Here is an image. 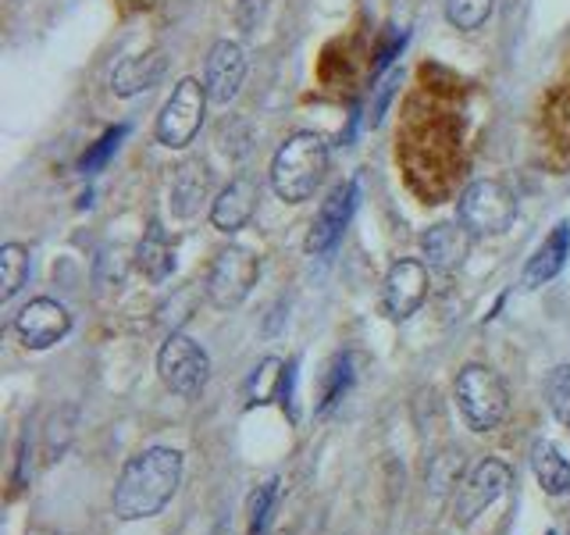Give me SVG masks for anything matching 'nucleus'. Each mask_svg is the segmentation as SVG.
<instances>
[{"label": "nucleus", "instance_id": "nucleus-4", "mask_svg": "<svg viewBox=\"0 0 570 535\" xmlns=\"http://www.w3.org/2000/svg\"><path fill=\"white\" fill-rule=\"evenodd\" d=\"M261 279V261L254 250L246 246H225L214 254L210 268H207V282L204 293L218 311H232L254 293V285Z\"/></svg>", "mask_w": 570, "mask_h": 535}, {"label": "nucleus", "instance_id": "nucleus-24", "mask_svg": "<svg viewBox=\"0 0 570 535\" xmlns=\"http://www.w3.org/2000/svg\"><path fill=\"white\" fill-rule=\"evenodd\" d=\"M495 8V0H445V18H450L453 29H481L489 22V14Z\"/></svg>", "mask_w": 570, "mask_h": 535}, {"label": "nucleus", "instance_id": "nucleus-14", "mask_svg": "<svg viewBox=\"0 0 570 535\" xmlns=\"http://www.w3.org/2000/svg\"><path fill=\"white\" fill-rule=\"evenodd\" d=\"M165 68H168L165 50H147V54H136V58H125L111 71L115 97H139V94H147V89H154L160 79H165Z\"/></svg>", "mask_w": 570, "mask_h": 535}, {"label": "nucleus", "instance_id": "nucleus-9", "mask_svg": "<svg viewBox=\"0 0 570 535\" xmlns=\"http://www.w3.org/2000/svg\"><path fill=\"white\" fill-rule=\"evenodd\" d=\"M428 264L417 257H403L389 268L385 285H382V308L392 321H406L410 314L421 311V303L428 300Z\"/></svg>", "mask_w": 570, "mask_h": 535}, {"label": "nucleus", "instance_id": "nucleus-19", "mask_svg": "<svg viewBox=\"0 0 570 535\" xmlns=\"http://www.w3.org/2000/svg\"><path fill=\"white\" fill-rule=\"evenodd\" d=\"M204 193H207L204 165H196V160H186V165L178 168L175 178H171V207L183 214V218H189V214H196V207H200Z\"/></svg>", "mask_w": 570, "mask_h": 535}, {"label": "nucleus", "instance_id": "nucleus-2", "mask_svg": "<svg viewBox=\"0 0 570 535\" xmlns=\"http://www.w3.org/2000/svg\"><path fill=\"white\" fill-rule=\"evenodd\" d=\"M328 172V143L317 133H293L272 160V189L285 204L311 201Z\"/></svg>", "mask_w": 570, "mask_h": 535}, {"label": "nucleus", "instance_id": "nucleus-22", "mask_svg": "<svg viewBox=\"0 0 570 535\" xmlns=\"http://www.w3.org/2000/svg\"><path fill=\"white\" fill-rule=\"evenodd\" d=\"M282 386H285V364L278 357H267L261 361V368H254V379H249V400L246 403H267L282 397Z\"/></svg>", "mask_w": 570, "mask_h": 535}, {"label": "nucleus", "instance_id": "nucleus-3", "mask_svg": "<svg viewBox=\"0 0 570 535\" xmlns=\"http://www.w3.org/2000/svg\"><path fill=\"white\" fill-rule=\"evenodd\" d=\"M456 407L471 432H492L510 415V392L485 364H463L456 374Z\"/></svg>", "mask_w": 570, "mask_h": 535}, {"label": "nucleus", "instance_id": "nucleus-12", "mask_svg": "<svg viewBox=\"0 0 570 535\" xmlns=\"http://www.w3.org/2000/svg\"><path fill=\"white\" fill-rule=\"evenodd\" d=\"M246 79V54L236 40H218L207 54V68H204V86L210 104H228L236 100L239 86Z\"/></svg>", "mask_w": 570, "mask_h": 535}, {"label": "nucleus", "instance_id": "nucleus-5", "mask_svg": "<svg viewBox=\"0 0 570 535\" xmlns=\"http://www.w3.org/2000/svg\"><path fill=\"white\" fill-rule=\"evenodd\" d=\"M207 100H210L207 97V86H200L196 79H183V82H178L171 89V97L165 100V107H160L157 125H154L160 147L186 150L189 143L196 139V133H200V125H204Z\"/></svg>", "mask_w": 570, "mask_h": 535}, {"label": "nucleus", "instance_id": "nucleus-20", "mask_svg": "<svg viewBox=\"0 0 570 535\" xmlns=\"http://www.w3.org/2000/svg\"><path fill=\"white\" fill-rule=\"evenodd\" d=\"M29 282V250L22 243H4L0 246V300H11L22 293Z\"/></svg>", "mask_w": 570, "mask_h": 535}, {"label": "nucleus", "instance_id": "nucleus-10", "mask_svg": "<svg viewBox=\"0 0 570 535\" xmlns=\"http://www.w3.org/2000/svg\"><path fill=\"white\" fill-rule=\"evenodd\" d=\"M14 332H18V339H22V347L50 350L71 332V314H68L65 303L50 300V296H36L14 314Z\"/></svg>", "mask_w": 570, "mask_h": 535}, {"label": "nucleus", "instance_id": "nucleus-25", "mask_svg": "<svg viewBox=\"0 0 570 535\" xmlns=\"http://www.w3.org/2000/svg\"><path fill=\"white\" fill-rule=\"evenodd\" d=\"M546 400H549L552 418L570 428V364H560V368L549 371V379H546Z\"/></svg>", "mask_w": 570, "mask_h": 535}, {"label": "nucleus", "instance_id": "nucleus-27", "mask_svg": "<svg viewBox=\"0 0 570 535\" xmlns=\"http://www.w3.org/2000/svg\"><path fill=\"white\" fill-rule=\"evenodd\" d=\"M125 133H129L125 125H115V129H107V133L97 139V147L82 157V172H97V168H104V165H107V157H111V154L118 150V143L125 139Z\"/></svg>", "mask_w": 570, "mask_h": 535}, {"label": "nucleus", "instance_id": "nucleus-7", "mask_svg": "<svg viewBox=\"0 0 570 535\" xmlns=\"http://www.w3.org/2000/svg\"><path fill=\"white\" fill-rule=\"evenodd\" d=\"M517 218V196L495 183V178H478L460 196V222L468 225L474 236H499Z\"/></svg>", "mask_w": 570, "mask_h": 535}, {"label": "nucleus", "instance_id": "nucleus-6", "mask_svg": "<svg viewBox=\"0 0 570 535\" xmlns=\"http://www.w3.org/2000/svg\"><path fill=\"white\" fill-rule=\"evenodd\" d=\"M157 374L175 397L193 400V397H200L210 379V357L196 339H189L183 332H171L157 353Z\"/></svg>", "mask_w": 570, "mask_h": 535}, {"label": "nucleus", "instance_id": "nucleus-30", "mask_svg": "<svg viewBox=\"0 0 570 535\" xmlns=\"http://www.w3.org/2000/svg\"><path fill=\"white\" fill-rule=\"evenodd\" d=\"M14 489H22V481H26V475H29V436H22L18 439V457H14Z\"/></svg>", "mask_w": 570, "mask_h": 535}, {"label": "nucleus", "instance_id": "nucleus-17", "mask_svg": "<svg viewBox=\"0 0 570 535\" xmlns=\"http://www.w3.org/2000/svg\"><path fill=\"white\" fill-rule=\"evenodd\" d=\"M531 471L539 478L542 493H549V496L570 493V460L549 439H539L531 446Z\"/></svg>", "mask_w": 570, "mask_h": 535}, {"label": "nucleus", "instance_id": "nucleus-26", "mask_svg": "<svg viewBox=\"0 0 570 535\" xmlns=\"http://www.w3.org/2000/svg\"><path fill=\"white\" fill-rule=\"evenodd\" d=\"M460 471H463V457H460V454H445V457H435L432 471H428V481L435 486V493L456 489L460 481H463Z\"/></svg>", "mask_w": 570, "mask_h": 535}, {"label": "nucleus", "instance_id": "nucleus-23", "mask_svg": "<svg viewBox=\"0 0 570 535\" xmlns=\"http://www.w3.org/2000/svg\"><path fill=\"white\" fill-rule=\"evenodd\" d=\"M275 499H278V478H267L264 486L254 489L249 496V507H246V535H264L267 525H272V510H275Z\"/></svg>", "mask_w": 570, "mask_h": 535}, {"label": "nucleus", "instance_id": "nucleus-8", "mask_svg": "<svg viewBox=\"0 0 570 535\" xmlns=\"http://www.w3.org/2000/svg\"><path fill=\"white\" fill-rule=\"evenodd\" d=\"M513 471L507 460H481L478 468L463 475V481L453 489V514L460 525H471L478 514H485L499 496L510 489Z\"/></svg>", "mask_w": 570, "mask_h": 535}, {"label": "nucleus", "instance_id": "nucleus-28", "mask_svg": "<svg viewBox=\"0 0 570 535\" xmlns=\"http://www.w3.org/2000/svg\"><path fill=\"white\" fill-rule=\"evenodd\" d=\"M267 11V0H239L236 4V22L243 32H254L261 26V18Z\"/></svg>", "mask_w": 570, "mask_h": 535}, {"label": "nucleus", "instance_id": "nucleus-13", "mask_svg": "<svg viewBox=\"0 0 570 535\" xmlns=\"http://www.w3.org/2000/svg\"><path fill=\"white\" fill-rule=\"evenodd\" d=\"M471 240H474V232L463 222L460 225L442 222V225H432L421 236V254L428 257V264L439 268V272H456V268L471 254Z\"/></svg>", "mask_w": 570, "mask_h": 535}, {"label": "nucleus", "instance_id": "nucleus-15", "mask_svg": "<svg viewBox=\"0 0 570 535\" xmlns=\"http://www.w3.org/2000/svg\"><path fill=\"white\" fill-rule=\"evenodd\" d=\"M257 211V186L249 178H232L218 193V201L210 204V225L218 232H239Z\"/></svg>", "mask_w": 570, "mask_h": 535}, {"label": "nucleus", "instance_id": "nucleus-29", "mask_svg": "<svg viewBox=\"0 0 570 535\" xmlns=\"http://www.w3.org/2000/svg\"><path fill=\"white\" fill-rule=\"evenodd\" d=\"M400 82V68H392L389 76L379 82V97H374V104H371V125H379L382 121V111H385V100L392 97V86Z\"/></svg>", "mask_w": 570, "mask_h": 535}, {"label": "nucleus", "instance_id": "nucleus-18", "mask_svg": "<svg viewBox=\"0 0 570 535\" xmlns=\"http://www.w3.org/2000/svg\"><path fill=\"white\" fill-rule=\"evenodd\" d=\"M136 268L150 282H165L175 272V246L157 222L147 228V236H142V243L136 246Z\"/></svg>", "mask_w": 570, "mask_h": 535}, {"label": "nucleus", "instance_id": "nucleus-1", "mask_svg": "<svg viewBox=\"0 0 570 535\" xmlns=\"http://www.w3.org/2000/svg\"><path fill=\"white\" fill-rule=\"evenodd\" d=\"M178 486H183V454L171 446H150V450L125 460L111 496L115 517L121 522L154 517L171 504Z\"/></svg>", "mask_w": 570, "mask_h": 535}, {"label": "nucleus", "instance_id": "nucleus-31", "mask_svg": "<svg viewBox=\"0 0 570 535\" xmlns=\"http://www.w3.org/2000/svg\"><path fill=\"white\" fill-rule=\"evenodd\" d=\"M546 535H557V532H552V528H549V532H546Z\"/></svg>", "mask_w": 570, "mask_h": 535}, {"label": "nucleus", "instance_id": "nucleus-11", "mask_svg": "<svg viewBox=\"0 0 570 535\" xmlns=\"http://www.w3.org/2000/svg\"><path fill=\"white\" fill-rule=\"evenodd\" d=\"M353 211H356V183L350 178V183H338L328 193V201L321 204V211L314 214L311 232H307V254H314V257L332 254V250L338 246V240H343Z\"/></svg>", "mask_w": 570, "mask_h": 535}, {"label": "nucleus", "instance_id": "nucleus-21", "mask_svg": "<svg viewBox=\"0 0 570 535\" xmlns=\"http://www.w3.org/2000/svg\"><path fill=\"white\" fill-rule=\"evenodd\" d=\"M353 379H356V357L353 353L335 357V361L328 364V371H325V386H321V407H317V415H328V410L350 392Z\"/></svg>", "mask_w": 570, "mask_h": 535}, {"label": "nucleus", "instance_id": "nucleus-16", "mask_svg": "<svg viewBox=\"0 0 570 535\" xmlns=\"http://www.w3.org/2000/svg\"><path fill=\"white\" fill-rule=\"evenodd\" d=\"M567 257H570V222H560L557 228L549 232V240L528 257L521 285H524V290H539V285L552 282L563 272Z\"/></svg>", "mask_w": 570, "mask_h": 535}]
</instances>
